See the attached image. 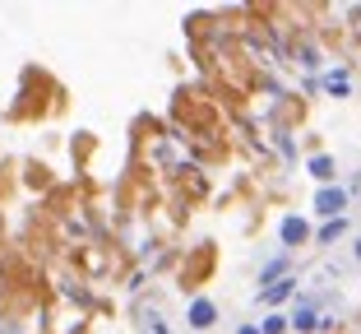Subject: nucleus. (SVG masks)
<instances>
[{
	"label": "nucleus",
	"instance_id": "obj_1",
	"mask_svg": "<svg viewBox=\"0 0 361 334\" xmlns=\"http://www.w3.org/2000/svg\"><path fill=\"white\" fill-rule=\"evenodd\" d=\"M287 61H297L306 75H324V61H329V52H324V42H319L315 28H297L292 32V42H287Z\"/></svg>",
	"mask_w": 361,
	"mask_h": 334
},
{
	"label": "nucleus",
	"instance_id": "obj_6",
	"mask_svg": "<svg viewBox=\"0 0 361 334\" xmlns=\"http://www.w3.org/2000/svg\"><path fill=\"white\" fill-rule=\"evenodd\" d=\"M319 93L324 97H352L357 93V84H352V70L348 65H324V75H319Z\"/></svg>",
	"mask_w": 361,
	"mask_h": 334
},
{
	"label": "nucleus",
	"instance_id": "obj_10",
	"mask_svg": "<svg viewBox=\"0 0 361 334\" xmlns=\"http://www.w3.org/2000/svg\"><path fill=\"white\" fill-rule=\"evenodd\" d=\"M348 232H352V218H348V214H343V218H329V223H319V227H315V241H310V246L329 251L334 241H343Z\"/></svg>",
	"mask_w": 361,
	"mask_h": 334
},
{
	"label": "nucleus",
	"instance_id": "obj_16",
	"mask_svg": "<svg viewBox=\"0 0 361 334\" xmlns=\"http://www.w3.org/2000/svg\"><path fill=\"white\" fill-rule=\"evenodd\" d=\"M343 334H357V330H343Z\"/></svg>",
	"mask_w": 361,
	"mask_h": 334
},
{
	"label": "nucleus",
	"instance_id": "obj_11",
	"mask_svg": "<svg viewBox=\"0 0 361 334\" xmlns=\"http://www.w3.org/2000/svg\"><path fill=\"white\" fill-rule=\"evenodd\" d=\"M274 149L283 153L287 167H297L301 162V144H297V130H274Z\"/></svg>",
	"mask_w": 361,
	"mask_h": 334
},
{
	"label": "nucleus",
	"instance_id": "obj_15",
	"mask_svg": "<svg viewBox=\"0 0 361 334\" xmlns=\"http://www.w3.org/2000/svg\"><path fill=\"white\" fill-rule=\"evenodd\" d=\"M236 334H259V325H241V330H236Z\"/></svg>",
	"mask_w": 361,
	"mask_h": 334
},
{
	"label": "nucleus",
	"instance_id": "obj_8",
	"mask_svg": "<svg viewBox=\"0 0 361 334\" xmlns=\"http://www.w3.org/2000/svg\"><path fill=\"white\" fill-rule=\"evenodd\" d=\"M185 325H190L195 334H209L213 325H218V302H213V297H190V306H185Z\"/></svg>",
	"mask_w": 361,
	"mask_h": 334
},
{
	"label": "nucleus",
	"instance_id": "obj_7",
	"mask_svg": "<svg viewBox=\"0 0 361 334\" xmlns=\"http://www.w3.org/2000/svg\"><path fill=\"white\" fill-rule=\"evenodd\" d=\"M287 321H292V334H319V311H315V302H310L306 292H297V297H292Z\"/></svg>",
	"mask_w": 361,
	"mask_h": 334
},
{
	"label": "nucleus",
	"instance_id": "obj_2",
	"mask_svg": "<svg viewBox=\"0 0 361 334\" xmlns=\"http://www.w3.org/2000/svg\"><path fill=\"white\" fill-rule=\"evenodd\" d=\"M310 241H315V223H310V214H283L278 218V246L287 251V256H297V251H306Z\"/></svg>",
	"mask_w": 361,
	"mask_h": 334
},
{
	"label": "nucleus",
	"instance_id": "obj_4",
	"mask_svg": "<svg viewBox=\"0 0 361 334\" xmlns=\"http://www.w3.org/2000/svg\"><path fill=\"white\" fill-rule=\"evenodd\" d=\"M301 292V274H287V279H278V283H269V288H255V302L264 306V311H278L283 302H292Z\"/></svg>",
	"mask_w": 361,
	"mask_h": 334
},
{
	"label": "nucleus",
	"instance_id": "obj_5",
	"mask_svg": "<svg viewBox=\"0 0 361 334\" xmlns=\"http://www.w3.org/2000/svg\"><path fill=\"white\" fill-rule=\"evenodd\" d=\"M301 162H306V177L315 181V191L319 186H338V158H334V153L319 149V153H306Z\"/></svg>",
	"mask_w": 361,
	"mask_h": 334
},
{
	"label": "nucleus",
	"instance_id": "obj_3",
	"mask_svg": "<svg viewBox=\"0 0 361 334\" xmlns=\"http://www.w3.org/2000/svg\"><path fill=\"white\" fill-rule=\"evenodd\" d=\"M352 209V195L338 186H319L315 195H310V218H319V223H329V218H343Z\"/></svg>",
	"mask_w": 361,
	"mask_h": 334
},
{
	"label": "nucleus",
	"instance_id": "obj_14",
	"mask_svg": "<svg viewBox=\"0 0 361 334\" xmlns=\"http://www.w3.org/2000/svg\"><path fill=\"white\" fill-rule=\"evenodd\" d=\"M352 260H357V265H361V232H357V237H352Z\"/></svg>",
	"mask_w": 361,
	"mask_h": 334
},
{
	"label": "nucleus",
	"instance_id": "obj_12",
	"mask_svg": "<svg viewBox=\"0 0 361 334\" xmlns=\"http://www.w3.org/2000/svg\"><path fill=\"white\" fill-rule=\"evenodd\" d=\"M259 334H292V321H287V311H264V321H255Z\"/></svg>",
	"mask_w": 361,
	"mask_h": 334
},
{
	"label": "nucleus",
	"instance_id": "obj_9",
	"mask_svg": "<svg viewBox=\"0 0 361 334\" xmlns=\"http://www.w3.org/2000/svg\"><path fill=\"white\" fill-rule=\"evenodd\" d=\"M287 274H297V256H287V251H278L274 260H264V265H259V288H269V283L287 279Z\"/></svg>",
	"mask_w": 361,
	"mask_h": 334
},
{
	"label": "nucleus",
	"instance_id": "obj_13",
	"mask_svg": "<svg viewBox=\"0 0 361 334\" xmlns=\"http://www.w3.org/2000/svg\"><path fill=\"white\" fill-rule=\"evenodd\" d=\"M343 191L352 195V205L361 200V167H357V172H348V186H343Z\"/></svg>",
	"mask_w": 361,
	"mask_h": 334
}]
</instances>
